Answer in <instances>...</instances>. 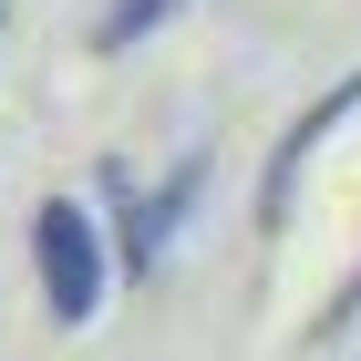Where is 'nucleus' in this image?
<instances>
[{
	"instance_id": "obj_1",
	"label": "nucleus",
	"mask_w": 361,
	"mask_h": 361,
	"mask_svg": "<svg viewBox=\"0 0 361 361\" xmlns=\"http://www.w3.org/2000/svg\"><path fill=\"white\" fill-rule=\"evenodd\" d=\"M31 279H42L52 331H93V310L114 300V227L83 196H42L31 207Z\"/></svg>"
},
{
	"instance_id": "obj_2",
	"label": "nucleus",
	"mask_w": 361,
	"mask_h": 361,
	"mask_svg": "<svg viewBox=\"0 0 361 361\" xmlns=\"http://www.w3.org/2000/svg\"><path fill=\"white\" fill-rule=\"evenodd\" d=\"M207 145H186L166 166V186H135L124 166H104V196H114V269H135V279H155V258L186 238V217H196V196H207Z\"/></svg>"
},
{
	"instance_id": "obj_3",
	"label": "nucleus",
	"mask_w": 361,
	"mask_h": 361,
	"mask_svg": "<svg viewBox=\"0 0 361 361\" xmlns=\"http://www.w3.org/2000/svg\"><path fill=\"white\" fill-rule=\"evenodd\" d=\"M361 114V73H341L331 93H320V104H300L289 114V135L269 145V176H258V227H289V207H300V176H310V155H320V145L341 135V124H351Z\"/></svg>"
},
{
	"instance_id": "obj_4",
	"label": "nucleus",
	"mask_w": 361,
	"mask_h": 361,
	"mask_svg": "<svg viewBox=\"0 0 361 361\" xmlns=\"http://www.w3.org/2000/svg\"><path fill=\"white\" fill-rule=\"evenodd\" d=\"M176 11H186V0H104V11H93V52H135L145 31H166Z\"/></svg>"
},
{
	"instance_id": "obj_5",
	"label": "nucleus",
	"mask_w": 361,
	"mask_h": 361,
	"mask_svg": "<svg viewBox=\"0 0 361 361\" xmlns=\"http://www.w3.org/2000/svg\"><path fill=\"white\" fill-rule=\"evenodd\" d=\"M341 320H361V269H351V289L331 300V331H341Z\"/></svg>"
}]
</instances>
